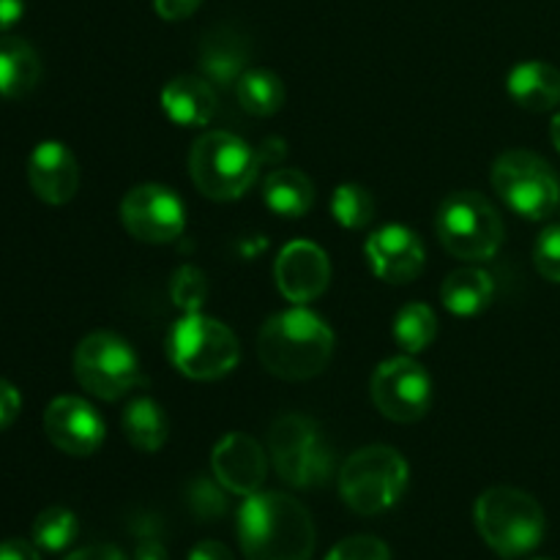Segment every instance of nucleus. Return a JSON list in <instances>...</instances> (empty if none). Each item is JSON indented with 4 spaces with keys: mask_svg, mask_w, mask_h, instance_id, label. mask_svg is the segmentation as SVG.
I'll return each instance as SVG.
<instances>
[{
    "mask_svg": "<svg viewBox=\"0 0 560 560\" xmlns=\"http://www.w3.org/2000/svg\"><path fill=\"white\" fill-rule=\"evenodd\" d=\"M238 541L246 560H312L317 536L304 503L282 492H255L238 512Z\"/></svg>",
    "mask_w": 560,
    "mask_h": 560,
    "instance_id": "f257e3e1",
    "label": "nucleus"
},
{
    "mask_svg": "<svg viewBox=\"0 0 560 560\" xmlns=\"http://www.w3.org/2000/svg\"><path fill=\"white\" fill-rule=\"evenodd\" d=\"M334 353V331L310 310H288L268 317L257 337V355L282 381H310L320 375Z\"/></svg>",
    "mask_w": 560,
    "mask_h": 560,
    "instance_id": "f03ea898",
    "label": "nucleus"
},
{
    "mask_svg": "<svg viewBox=\"0 0 560 560\" xmlns=\"http://www.w3.org/2000/svg\"><path fill=\"white\" fill-rule=\"evenodd\" d=\"M481 539L501 558H520L541 545L547 530L539 501L517 487H490L474 506Z\"/></svg>",
    "mask_w": 560,
    "mask_h": 560,
    "instance_id": "7ed1b4c3",
    "label": "nucleus"
},
{
    "mask_svg": "<svg viewBox=\"0 0 560 560\" xmlns=\"http://www.w3.org/2000/svg\"><path fill=\"white\" fill-rule=\"evenodd\" d=\"M408 463L392 446H366L339 470V495L355 514L375 517L397 506L408 490Z\"/></svg>",
    "mask_w": 560,
    "mask_h": 560,
    "instance_id": "20e7f679",
    "label": "nucleus"
},
{
    "mask_svg": "<svg viewBox=\"0 0 560 560\" xmlns=\"http://www.w3.org/2000/svg\"><path fill=\"white\" fill-rule=\"evenodd\" d=\"M260 156L230 131H208L191 145L189 175L208 200H238L255 184Z\"/></svg>",
    "mask_w": 560,
    "mask_h": 560,
    "instance_id": "39448f33",
    "label": "nucleus"
},
{
    "mask_svg": "<svg viewBox=\"0 0 560 560\" xmlns=\"http://www.w3.org/2000/svg\"><path fill=\"white\" fill-rule=\"evenodd\" d=\"M438 241L459 260H490L503 244V222L487 197L479 191H454L435 213Z\"/></svg>",
    "mask_w": 560,
    "mask_h": 560,
    "instance_id": "423d86ee",
    "label": "nucleus"
},
{
    "mask_svg": "<svg viewBox=\"0 0 560 560\" xmlns=\"http://www.w3.org/2000/svg\"><path fill=\"white\" fill-rule=\"evenodd\" d=\"M167 355L180 375L191 381H217L235 370L241 348L224 323L189 312L170 328Z\"/></svg>",
    "mask_w": 560,
    "mask_h": 560,
    "instance_id": "0eeeda50",
    "label": "nucleus"
},
{
    "mask_svg": "<svg viewBox=\"0 0 560 560\" xmlns=\"http://www.w3.org/2000/svg\"><path fill=\"white\" fill-rule=\"evenodd\" d=\"M268 448L273 468L290 487L315 490L331 479L334 452L310 416H279L268 432Z\"/></svg>",
    "mask_w": 560,
    "mask_h": 560,
    "instance_id": "6e6552de",
    "label": "nucleus"
},
{
    "mask_svg": "<svg viewBox=\"0 0 560 560\" xmlns=\"http://www.w3.org/2000/svg\"><path fill=\"white\" fill-rule=\"evenodd\" d=\"M498 197L520 217L541 222L560 206V180L550 164L530 151H506L492 164Z\"/></svg>",
    "mask_w": 560,
    "mask_h": 560,
    "instance_id": "1a4fd4ad",
    "label": "nucleus"
},
{
    "mask_svg": "<svg viewBox=\"0 0 560 560\" xmlns=\"http://www.w3.org/2000/svg\"><path fill=\"white\" fill-rule=\"evenodd\" d=\"M74 375L88 394L115 402L140 383V361L118 334L96 331L77 345Z\"/></svg>",
    "mask_w": 560,
    "mask_h": 560,
    "instance_id": "9d476101",
    "label": "nucleus"
},
{
    "mask_svg": "<svg viewBox=\"0 0 560 560\" xmlns=\"http://www.w3.org/2000/svg\"><path fill=\"white\" fill-rule=\"evenodd\" d=\"M372 402L386 419L399 424H413L424 419L432 405L430 372L410 355L383 361L370 383Z\"/></svg>",
    "mask_w": 560,
    "mask_h": 560,
    "instance_id": "9b49d317",
    "label": "nucleus"
},
{
    "mask_svg": "<svg viewBox=\"0 0 560 560\" xmlns=\"http://www.w3.org/2000/svg\"><path fill=\"white\" fill-rule=\"evenodd\" d=\"M120 222L142 244H170L186 228L184 202L159 184H142L120 202Z\"/></svg>",
    "mask_w": 560,
    "mask_h": 560,
    "instance_id": "f8f14e48",
    "label": "nucleus"
},
{
    "mask_svg": "<svg viewBox=\"0 0 560 560\" xmlns=\"http://www.w3.org/2000/svg\"><path fill=\"white\" fill-rule=\"evenodd\" d=\"M44 432L55 448L71 457H91L104 443V421L80 397H58L44 410Z\"/></svg>",
    "mask_w": 560,
    "mask_h": 560,
    "instance_id": "ddd939ff",
    "label": "nucleus"
},
{
    "mask_svg": "<svg viewBox=\"0 0 560 560\" xmlns=\"http://www.w3.org/2000/svg\"><path fill=\"white\" fill-rule=\"evenodd\" d=\"M211 468L219 485L233 495H255L260 492L268 474V459L260 443L244 432H230L213 446Z\"/></svg>",
    "mask_w": 560,
    "mask_h": 560,
    "instance_id": "4468645a",
    "label": "nucleus"
},
{
    "mask_svg": "<svg viewBox=\"0 0 560 560\" xmlns=\"http://www.w3.org/2000/svg\"><path fill=\"white\" fill-rule=\"evenodd\" d=\"M273 277H277V288L284 299L293 304H306L326 293L328 279H331V262L317 244L293 241L279 252Z\"/></svg>",
    "mask_w": 560,
    "mask_h": 560,
    "instance_id": "2eb2a0df",
    "label": "nucleus"
},
{
    "mask_svg": "<svg viewBox=\"0 0 560 560\" xmlns=\"http://www.w3.org/2000/svg\"><path fill=\"white\" fill-rule=\"evenodd\" d=\"M366 260L377 279L392 284L413 282L424 268V244L413 230L402 224L377 230L366 241Z\"/></svg>",
    "mask_w": 560,
    "mask_h": 560,
    "instance_id": "dca6fc26",
    "label": "nucleus"
},
{
    "mask_svg": "<svg viewBox=\"0 0 560 560\" xmlns=\"http://www.w3.org/2000/svg\"><path fill=\"white\" fill-rule=\"evenodd\" d=\"M27 184L38 200L49 206H63L80 189V167L63 142H38L27 156Z\"/></svg>",
    "mask_w": 560,
    "mask_h": 560,
    "instance_id": "f3484780",
    "label": "nucleus"
},
{
    "mask_svg": "<svg viewBox=\"0 0 560 560\" xmlns=\"http://www.w3.org/2000/svg\"><path fill=\"white\" fill-rule=\"evenodd\" d=\"M249 63V38L230 25H219L202 38L200 69L217 88H230L241 80Z\"/></svg>",
    "mask_w": 560,
    "mask_h": 560,
    "instance_id": "a211bd4d",
    "label": "nucleus"
},
{
    "mask_svg": "<svg viewBox=\"0 0 560 560\" xmlns=\"http://www.w3.org/2000/svg\"><path fill=\"white\" fill-rule=\"evenodd\" d=\"M162 109L173 124L184 126V129L208 126L217 115V91L202 77L180 74L164 85Z\"/></svg>",
    "mask_w": 560,
    "mask_h": 560,
    "instance_id": "6ab92c4d",
    "label": "nucleus"
},
{
    "mask_svg": "<svg viewBox=\"0 0 560 560\" xmlns=\"http://www.w3.org/2000/svg\"><path fill=\"white\" fill-rule=\"evenodd\" d=\"M506 88L509 96L530 113H550L560 104V71L545 60L514 66Z\"/></svg>",
    "mask_w": 560,
    "mask_h": 560,
    "instance_id": "aec40b11",
    "label": "nucleus"
},
{
    "mask_svg": "<svg viewBox=\"0 0 560 560\" xmlns=\"http://www.w3.org/2000/svg\"><path fill=\"white\" fill-rule=\"evenodd\" d=\"M42 80V60L25 38H0V96L22 98Z\"/></svg>",
    "mask_w": 560,
    "mask_h": 560,
    "instance_id": "412c9836",
    "label": "nucleus"
},
{
    "mask_svg": "<svg viewBox=\"0 0 560 560\" xmlns=\"http://www.w3.org/2000/svg\"><path fill=\"white\" fill-rule=\"evenodd\" d=\"M492 295H495V284H492L490 273L479 271V268H459V271L448 273L441 290L443 306L459 317H474L485 312Z\"/></svg>",
    "mask_w": 560,
    "mask_h": 560,
    "instance_id": "4be33fe9",
    "label": "nucleus"
},
{
    "mask_svg": "<svg viewBox=\"0 0 560 560\" xmlns=\"http://www.w3.org/2000/svg\"><path fill=\"white\" fill-rule=\"evenodd\" d=\"M262 197L277 217L299 219L315 206V186L299 170H273L262 184Z\"/></svg>",
    "mask_w": 560,
    "mask_h": 560,
    "instance_id": "5701e85b",
    "label": "nucleus"
},
{
    "mask_svg": "<svg viewBox=\"0 0 560 560\" xmlns=\"http://www.w3.org/2000/svg\"><path fill=\"white\" fill-rule=\"evenodd\" d=\"M120 427H124V435L137 452L153 454L167 443L170 424L167 416H164L162 405L151 397H137L131 399L129 408L124 410V419H120Z\"/></svg>",
    "mask_w": 560,
    "mask_h": 560,
    "instance_id": "b1692460",
    "label": "nucleus"
},
{
    "mask_svg": "<svg viewBox=\"0 0 560 560\" xmlns=\"http://www.w3.org/2000/svg\"><path fill=\"white\" fill-rule=\"evenodd\" d=\"M235 96L244 113L255 118H268L279 113L284 104V85L273 71L268 69H246L241 80L235 82Z\"/></svg>",
    "mask_w": 560,
    "mask_h": 560,
    "instance_id": "393cba45",
    "label": "nucleus"
},
{
    "mask_svg": "<svg viewBox=\"0 0 560 560\" xmlns=\"http://www.w3.org/2000/svg\"><path fill=\"white\" fill-rule=\"evenodd\" d=\"M80 534L77 514L66 506H49L33 520V545L44 552H63Z\"/></svg>",
    "mask_w": 560,
    "mask_h": 560,
    "instance_id": "a878e982",
    "label": "nucleus"
},
{
    "mask_svg": "<svg viewBox=\"0 0 560 560\" xmlns=\"http://www.w3.org/2000/svg\"><path fill=\"white\" fill-rule=\"evenodd\" d=\"M438 337V320L435 312L427 304H408L399 310L397 320H394V339L405 353H421L432 345Z\"/></svg>",
    "mask_w": 560,
    "mask_h": 560,
    "instance_id": "bb28decb",
    "label": "nucleus"
},
{
    "mask_svg": "<svg viewBox=\"0 0 560 560\" xmlns=\"http://www.w3.org/2000/svg\"><path fill=\"white\" fill-rule=\"evenodd\" d=\"M331 213L342 228L361 230L375 219V200L364 186L342 184L331 197Z\"/></svg>",
    "mask_w": 560,
    "mask_h": 560,
    "instance_id": "cd10ccee",
    "label": "nucleus"
},
{
    "mask_svg": "<svg viewBox=\"0 0 560 560\" xmlns=\"http://www.w3.org/2000/svg\"><path fill=\"white\" fill-rule=\"evenodd\" d=\"M186 506L202 523H211V520H219L228 514V498H224L222 487L217 481H211L208 476H200V479L191 481L186 487Z\"/></svg>",
    "mask_w": 560,
    "mask_h": 560,
    "instance_id": "c85d7f7f",
    "label": "nucleus"
},
{
    "mask_svg": "<svg viewBox=\"0 0 560 560\" xmlns=\"http://www.w3.org/2000/svg\"><path fill=\"white\" fill-rule=\"evenodd\" d=\"M173 301L175 306L189 315V312H200L202 301L208 295V282H206V273L195 266H184L175 271L173 277Z\"/></svg>",
    "mask_w": 560,
    "mask_h": 560,
    "instance_id": "c756f323",
    "label": "nucleus"
},
{
    "mask_svg": "<svg viewBox=\"0 0 560 560\" xmlns=\"http://www.w3.org/2000/svg\"><path fill=\"white\" fill-rule=\"evenodd\" d=\"M326 560H392V550L377 536L359 534L334 545Z\"/></svg>",
    "mask_w": 560,
    "mask_h": 560,
    "instance_id": "7c9ffc66",
    "label": "nucleus"
},
{
    "mask_svg": "<svg viewBox=\"0 0 560 560\" xmlns=\"http://www.w3.org/2000/svg\"><path fill=\"white\" fill-rule=\"evenodd\" d=\"M534 262L541 277L560 284V224H552L536 238Z\"/></svg>",
    "mask_w": 560,
    "mask_h": 560,
    "instance_id": "2f4dec72",
    "label": "nucleus"
},
{
    "mask_svg": "<svg viewBox=\"0 0 560 560\" xmlns=\"http://www.w3.org/2000/svg\"><path fill=\"white\" fill-rule=\"evenodd\" d=\"M20 408H22L20 392H16L9 381L0 377V432H3L5 427L14 424V419L20 416Z\"/></svg>",
    "mask_w": 560,
    "mask_h": 560,
    "instance_id": "473e14b6",
    "label": "nucleus"
},
{
    "mask_svg": "<svg viewBox=\"0 0 560 560\" xmlns=\"http://www.w3.org/2000/svg\"><path fill=\"white\" fill-rule=\"evenodd\" d=\"M202 0H153L162 20H186L200 9Z\"/></svg>",
    "mask_w": 560,
    "mask_h": 560,
    "instance_id": "72a5a7b5",
    "label": "nucleus"
},
{
    "mask_svg": "<svg viewBox=\"0 0 560 560\" xmlns=\"http://www.w3.org/2000/svg\"><path fill=\"white\" fill-rule=\"evenodd\" d=\"M0 560H42V556L31 541L5 539L0 541Z\"/></svg>",
    "mask_w": 560,
    "mask_h": 560,
    "instance_id": "f704fd0d",
    "label": "nucleus"
},
{
    "mask_svg": "<svg viewBox=\"0 0 560 560\" xmlns=\"http://www.w3.org/2000/svg\"><path fill=\"white\" fill-rule=\"evenodd\" d=\"M66 560H129L115 545H88Z\"/></svg>",
    "mask_w": 560,
    "mask_h": 560,
    "instance_id": "c9c22d12",
    "label": "nucleus"
},
{
    "mask_svg": "<svg viewBox=\"0 0 560 560\" xmlns=\"http://www.w3.org/2000/svg\"><path fill=\"white\" fill-rule=\"evenodd\" d=\"M186 560H235V556L222 545V541L206 539V541H200V545L191 547L189 558Z\"/></svg>",
    "mask_w": 560,
    "mask_h": 560,
    "instance_id": "e433bc0d",
    "label": "nucleus"
},
{
    "mask_svg": "<svg viewBox=\"0 0 560 560\" xmlns=\"http://www.w3.org/2000/svg\"><path fill=\"white\" fill-rule=\"evenodd\" d=\"M135 560H167V550H164L162 539L159 536H140Z\"/></svg>",
    "mask_w": 560,
    "mask_h": 560,
    "instance_id": "4c0bfd02",
    "label": "nucleus"
},
{
    "mask_svg": "<svg viewBox=\"0 0 560 560\" xmlns=\"http://www.w3.org/2000/svg\"><path fill=\"white\" fill-rule=\"evenodd\" d=\"M25 14V0H0V33L14 27Z\"/></svg>",
    "mask_w": 560,
    "mask_h": 560,
    "instance_id": "58836bf2",
    "label": "nucleus"
},
{
    "mask_svg": "<svg viewBox=\"0 0 560 560\" xmlns=\"http://www.w3.org/2000/svg\"><path fill=\"white\" fill-rule=\"evenodd\" d=\"M550 135H552V142H556V148H558V153H560V109L556 113V118H552Z\"/></svg>",
    "mask_w": 560,
    "mask_h": 560,
    "instance_id": "ea45409f",
    "label": "nucleus"
},
{
    "mask_svg": "<svg viewBox=\"0 0 560 560\" xmlns=\"http://www.w3.org/2000/svg\"><path fill=\"white\" fill-rule=\"evenodd\" d=\"M534 560H547V558H534Z\"/></svg>",
    "mask_w": 560,
    "mask_h": 560,
    "instance_id": "a19ab883",
    "label": "nucleus"
}]
</instances>
